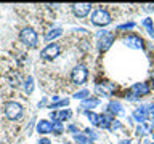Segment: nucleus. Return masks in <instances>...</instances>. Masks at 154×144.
Listing matches in <instances>:
<instances>
[{
	"label": "nucleus",
	"mask_w": 154,
	"mask_h": 144,
	"mask_svg": "<svg viewBox=\"0 0 154 144\" xmlns=\"http://www.w3.org/2000/svg\"><path fill=\"white\" fill-rule=\"evenodd\" d=\"M61 32H63L61 29H51V31L45 35V40H47V42H50V40H53V38L60 37V35H61Z\"/></svg>",
	"instance_id": "16"
},
{
	"label": "nucleus",
	"mask_w": 154,
	"mask_h": 144,
	"mask_svg": "<svg viewBox=\"0 0 154 144\" xmlns=\"http://www.w3.org/2000/svg\"><path fill=\"white\" fill-rule=\"evenodd\" d=\"M108 109H109L111 114H116V115L122 114V106H120V103H117V101H112V103H109Z\"/></svg>",
	"instance_id": "13"
},
{
	"label": "nucleus",
	"mask_w": 154,
	"mask_h": 144,
	"mask_svg": "<svg viewBox=\"0 0 154 144\" xmlns=\"http://www.w3.org/2000/svg\"><path fill=\"white\" fill-rule=\"evenodd\" d=\"M37 131L40 134H47L51 131V123L47 122V120H40V122L37 123Z\"/></svg>",
	"instance_id": "12"
},
{
	"label": "nucleus",
	"mask_w": 154,
	"mask_h": 144,
	"mask_svg": "<svg viewBox=\"0 0 154 144\" xmlns=\"http://www.w3.org/2000/svg\"><path fill=\"white\" fill-rule=\"evenodd\" d=\"M143 26L148 29V32L151 34V35H154V27H152V21H151V19H144V21H143Z\"/></svg>",
	"instance_id": "22"
},
{
	"label": "nucleus",
	"mask_w": 154,
	"mask_h": 144,
	"mask_svg": "<svg viewBox=\"0 0 154 144\" xmlns=\"http://www.w3.org/2000/svg\"><path fill=\"white\" fill-rule=\"evenodd\" d=\"M133 117L137 118V122H144L146 120V109L144 107H140L133 112Z\"/></svg>",
	"instance_id": "14"
},
{
	"label": "nucleus",
	"mask_w": 154,
	"mask_h": 144,
	"mask_svg": "<svg viewBox=\"0 0 154 144\" xmlns=\"http://www.w3.org/2000/svg\"><path fill=\"white\" fill-rule=\"evenodd\" d=\"M67 104H69V99H61V101H58V103H53V104H50V109L63 107V106H67Z\"/></svg>",
	"instance_id": "21"
},
{
	"label": "nucleus",
	"mask_w": 154,
	"mask_h": 144,
	"mask_svg": "<svg viewBox=\"0 0 154 144\" xmlns=\"http://www.w3.org/2000/svg\"><path fill=\"white\" fill-rule=\"evenodd\" d=\"M119 144H130V139H125V141H120Z\"/></svg>",
	"instance_id": "31"
},
{
	"label": "nucleus",
	"mask_w": 154,
	"mask_h": 144,
	"mask_svg": "<svg viewBox=\"0 0 154 144\" xmlns=\"http://www.w3.org/2000/svg\"><path fill=\"white\" fill-rule=\"evenodd\" d=\"M96 106H98V99L96 98H88V99H84V103H82V107H96Z\"/></svg>",
	"instance_id": "18"
},
{
	"label": "nucleus",
	"mask_w": 154,
	"mask_h": 144,
	"mask_svg": "<svg viewBox=\"0 0 154 144\" xmlns=\"http://www.w3.org/2000/svg\"><path fill=\"white\" fill-rule=\"evenodd\" d=\"M58 55H60V46H58L56 43L47 45V46L42 50V53H40V56L43 58V59H55Z\"/></svg>",
	"instance_id": "7"
},
{
	"label": "nucleus",
	"mask_w": 154,
	"mask_h": 144,
	"mask_svg": "<svg viewBox=\"0 0 154 144\" xmlns=\"http://www.w3.org/2000/svg\"><path fill=\"white\" fill-rule=\"evenodd\" d=\"M72 115V112L69 109H64V110H58V112H51L50 114V117L53 120H56V122H63V120H66V118H69Z\"/></svg>",
	"instance_id": "10"
},
{
	"label": "nucleus",
	"mask_w": 154,
	"mask_h": 144,
	"mask_svg": "<svg viewBox=\"0 0 154 144\" xmlns=\"http://www.w3.org/2000/svg\"><path fill=\"white\" fill-rule=\"evenodd\" d=\"M112 42H114V34L112 32H101L100 34L98 48H100L101 51H106L111 45H112Z\"/></svg>",
	"instance_id": "6"
},
{
	"label": "nucleus",
	"mask_w": 154,
	"mask_h": 144,
	"mask_svg": "<svg viewBox=\"0 0 154 144\" xmlns=\"http://www.w3.org/2000/svg\"><path fill=\"white\" fill-rule=\"evenodd\" d=\"M144 144H154V142H151V141H144Z\"/></svg>",
	"instance_id": "32"
},
{
	"label": "nucleus",
	"mask_w": 154,
	"mask_h": 144,
	"mask_svg": "<svg viewBox=\"0 0 154 144\" xmlns=\"http://www.w3.org/2000/svg\"><path fill=\"white\" fill-rule=\"evenodd\" d=\"M85 114H87V117L90 118V122L93 123V125H100V122H101V115L95 114V112H85Z\"/></svg>",
	"instance_id": "17"
},
{
	"label": "nucleus",
	"mask_w": 154,
	"mask_h": 144,
	"mask_svg": "<svg viewBox=\"0 0 154 144\" xmlns=\"http://www.w3.org/2000/svg\"><path fill=\"white\" fill-rule=\"evenodd\" d=\"M87 96H88V90H80V91H77V93L74 94V98L75 99H85Z\"/></svg>",
	"instance_id": "23"
},
{
	"label": "nucleus",
	"mask_w": 154,
	"mask_h": 144,
	"mask_svg": "<svg viewBox=\"0 0 154 144\" xmlns=\"http://www.w3.org/2000/svg\"><path fill=\"white\" fill-rule=\"evenodd\" d=\"M63 130H64V127H63V123H61V122L51 123V131L55 133V134H61V133H63Z\"/></svg>",
	"instance_id": "19"
},
{
	"label": "nucleus",
	"mask_w": 154,
	"mask_h": 144,
	"mask_svg": "<svg viewBox=\"0 0 154 144\" xmlns=\"http://www.w3.org/2000/svg\"><path fill=\"white\" fill-rule=\"evenodd\" d=\"M143 133H144V130H143L141 127H138V130H137V134H138V136H141Z\"/></svg>",
	"instance_id": "30"
},
{
	"label": "nucleus",
	"mask_w": 154,
	"mask_h": 144,
	"mask_svg": "<svg viewBox=\"0 0 154 144\" xmlns=\"http://www.w3.org/2000/svg\"><path fill=\"white\" fill-rule=\"evenodd\" d=\"M112 90H114V85H111V83L96 85V93L101 94V96H111L112 94Z\"/></svg>",
	"instance_id": "11"
},
{
	"label": "nucleus",
	"mask_w": 154,
	"mask_h": 144,
	"mask_svg": "<svg viewBox=\"0 0 154 144\" xmlns=\"http://www.w3.org/2000/svg\"><path fill=\"white\" fill-rule=\"evenodd\" d=\"M148 93H149V86L146 83H135L132 88L128 90V93H127L125 98L127 99H137V98H140V96H144Z\"/></svg>",
	"instance_id": "3"
},
{
	"label": "nucleus",
	"mask_w": 154,
	"mask_h": 144,
	"mask_svg": "<svg viewBox=\"0 0 154 144\" xmlns=\"http://www.w3.org/2000/svg\"><path fill=\"white\" fill-rule=\"evenodd\" d=\"M19 38H21V42L29 48H34L37 45V32L31 27H24L21 31V34H19Z\"/></svg>",
	"instance_id": "1"
},
{
	"label": "nucleus",
	"mask_w": 154,
	"mask_h": 144,
	"mask_svg": "<svg viewBox=\"0 0 154 144\" xmlns=\"http://www.w3.org/2000/svg\"><path fill=\"white\" fill-rule=\"evenodd\" d=\"M132 27H135V24H133V22H127V24H120V26H119V29H132Z\"/></svg>",
	"instance_id": "25"
},
{
	"label": "nucleus",
	"mask_w": 154,
	"mask_h": 144,
	"mask_svg": "<svg viewBox=\"0 0 154 144\" xmlns=\"http://www.w3.org/2000/svg\"><path fill=\"white\" fill-rule=\"evenodd\" d=\"M148 110H149V114H151V117L154 118V104L149 106V109H148Z\"/></svg>",
	"instance_id": "28"
},
{
	"label": "nucleus",
	"mask_w": 154,
	"mask_h": 144,
	"mask_svg": "<svg viewBox=\"0 0 154 144\" xmlns=\"http://www.w3.org/2000/svg\"><path fill=\"white\" fill-rule=\"evenodd\" d=\"M85 134L91 139V141H93V139H96V133H95V131H91L90 128H87V130H85Z\"/></svg>",
	"instance_id": "24"
},
{
	"label": "nucleus",
	"mask_w": 154,
	"mask_h": 144,
	"mask_svg": "<svg viewBox=\"0 0 154 144\" xmlns=\"http://www.w3.org/2000/svg\"><path fill=\"white\" fill-rule=\"evenodd\" d=\"M23 114V106L19 103H8L5 106V115L10 120H18Z\"/></svg>",
	"instance_id": "5"
},
{
	"label": "nucleus",
	"mask_w": 154,
	"mask_h": 144,
	"mask_svg": "<svg viewBox=\"0 0 154 144\" xmlns=\"http://www.w3.org/2000/svg\"><path fill=\"white\" fill-rule=\"evenodd\" d=\"M91 22H93L95 26H108V24L111 22V16H109V13L106 11V10L100 8L91 14Z\"/></svg>",
	"instance_id": "2"
},
{
	"label": "nucleus",
	"mask_w": 154,
	"mask_h": 144,
	"mask_svg": "<svg viewBox=\"0 0 154 144\" xmlns=\"http://www.w3.org/2000/svg\"><path fill=\"white\" fill-rule=\"evenodd\" d=\"M152 136H154V133H152Z\"/></svg>",
	"instance_id": "34"
},
{
	"label": "nucleus",
	"mask_w": 154,
	"mask_h": 144,
	"mask_svg": "<svg viewBox=\"0 0 154 144\" xmlns=\"http://www.w3.org/2000/svg\"><path fill=\"white\" fill-rule=\"evenodd\" d=\"M124 43L128 48H133V50H140V48H143V40L140 37H137V35H127V37H124Z\"/></svg>",
	"instance_id": "9"
},
{
	"label": "nucleus",
	"mask_w": 154,
	"mask_h": 144,
	"mask_svg": "<svg viewBox=\"0 0 154 144\" xmlns=\"http://www.w3.org/2000/svg\"><path fill=\"white\" fill-rule=\"evenodd\" d=\"M32 90H34V79L29 75V77H26V80H24V91H26L27 94H31Z\"/></svg>",
	"instance_id": "15"
},
{
	"label": "nucleus",
	"mask_w": 154,
	"mask_h": 144,
	"mask_svg": "<svg viewBox=\"0 0 154 144\" xmlns=\"http://www.w3.org/2000/svg\"><path fill=\"white\" fill-rule=\"evenodd\" d=\"M90 10H91L90 3H75V5H72V11H74V14L79 16V18L87 16V14L90 13Z\"/></svg>",
	"instance_id": "8"
},
{
	"label": "nucleus",
	"mask_w": 154,
	"mask_h": 144,
	"mask_svg": "<svg viewBox=\"0 0 154 144\" xmlns=\"http://www.w3.org/2000/svg\"><path fill=\"white\" fill-rule=\"evenodd\" d=\"M38 144H51V141L47 138H42V139H38Z\"/></svg>",
	"instance_id": "27"
},
{
	"label": "nucleus",
	"mask_w": 154,
	"mask_h": 144,
	"mask_svg": "<svg viewBox=\"0 0 154 144\" xmlns=\"http://www.w3.org/2000/svg\"><path fill=\"white\" fill-rule=\"evenodd\" d=\"M111 128H112V130H117V128H120V123L117 122V120H112V122H111Z\"/></svg>",
	"instance_id": "26"
},
{
	"label": "nucleus",
	"mask_w": 154,
	"mask_h": 144,
	"mask_svg": "<svg viewBox=\"0 0 154 144\" xmlns=\"http://www.w3.org/2000/svg\"><path fill=\"white\" fill-rule=\"evenodd\" d=\"M87 75H88V72H87V67L85 66H75L74 69H72V74H71V79L74 83L77 85H82V83H85V80H87Z\"/></svg>",
	"instance_id": "4"
},
{
	"label": "nucleus",
	"mask_w": 154,
	"mask_h": 144,
	"mask_svg": "<svg viewBox=\"0 0 154 144\" xmlns=\"http://www.w3.org/2000/svg\"><path fill=\"white\" fill-rule=\"evenodd\" d=\"M69 131H72V133H75V134H77V128H75V125H71V127H69Z\"/></svg>",
	"instance_id": "29"
},
{
	"label": "nucleus",
	"mask_w": 154,
	"mask_h": 144,
	"mask_svg": "<svg viewBox=\"0 0 154 144\" xmlns=\"http://www.w3.org/2000/svg\"><path fill=\"white\" fill-rule=\"evenodd\" d=\"M74 141L77 142V144H88V138L85 136V134H74Z\"/></svg>",
	"instance_id": "20"
},
{
	"label": "nucleus",
	"mask_w": 154,
	"mask_h": 144,
	"mask_svg": "<svg viewBox=\"0 0 154 144\" xmlns=\"http://www.w3.org/2000/svg\"><path fill=\"white\" fill-rule=\"evenodd\" d=\"M64 144H71V142H64Z\"/></svg>",
	"instance_id": "33"
}]
</instances>
